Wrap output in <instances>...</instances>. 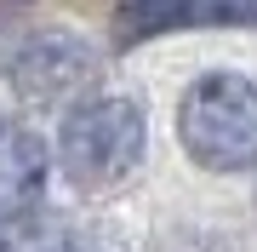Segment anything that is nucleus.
Instances as JSON below:
<instances>
[{
    "label": "nucleus",
    "mask_w": 257,
    "mask_h": 252,
    "mask_svg": "<svg viewBox=\"0 0 257 252\" xmlns=\"http://www.w3.org/2000/svg\"><path fill=\"white\" fill-rule=\"evenodd\" d=\"M177 138L206 172H246L257 160V86L234 69H211L177 103Z\"/></svg>",
    "instance_id": "1"
},
{
    "label": "nucleus",
    "mask_w": 257,
    "mask_h": 252,
    "mask_svg": "<svg viewBox=\"0 0 257 252\" xmlns=\"http://www.w3.org/2000/svg\"><path fill=\"white\" fill-rule=\"evenodd\" d=\"M143 109L132 98H92L80 109H69L63 132H57V155L63 172L86 189L120 184L132 166L143 160Z\"/></svg>",
    "instance_id": "2"
},
{
    "label": "nucleus",
    "mask_w": 257,
    "mask_h": 252,
    "mask_svg": "<svg viewBox=\"0 0 257 252\" xmlns=\"http://www.w3.org/2000/svg\"><path fill=\"white\" fill-rule=\"evenodd\" d=\"M6 75L18 86V98H29V103H63L97 75V52L80 35L52 29V35H29L6 57Z\"/></svg>",
    "instance_id": "3"
},
{
    "label": "nucleus",
    "mask_w": 257,
    "mask_h": 252,
    "mask_svg": "<svg viewBox=\"0 0 257 252\" xmlns=\"http://www.w3.org/2000/svg\"><path fill=\"white\" fill-rule=\"evenodd\" d=\"M46 172H52V155L40 143V132L0 121V224H18L40 206Z\"/></svg>",
    "instance_id": "4"
},
{
    "label": "nucleus",
    "mask_w": 257,
    "mask_h": 252,
    "mask_svg": "<svg viewBox=\"0 0 257 252\" xmlns=\"http://www.w3.org/2000/svg\"><path fill=\"white\" fill-rule=\"evenodd\" d=\"M166 29H194V0H120L114 12V46H138Z\"/></svg>",
    "instance_id": "5"
},
{
    "label": "nucleus",
    "mask_w": 257,
    "mask_h": 252,
    "mask_svg": "<svg viewBox=\"0 0 257 252\" xmlns=\"http://www.w3.org/2000/svg\"><path fill=\"white\" fill-rule=\"evenodd\" d=\"M200 23L257 29V0H194V29H200Z\"/></svg>",
    "instance_id": "6"
},
{
    "label": "nucleus",
    "mask_w": 257,
    "mask_h": 252,
    "mask_svg": "<svg viewBox=\"0 0 257 252\" xmlns=\"http://www.w3.org/2000/svg\"><path fill=\"white\" fill-rule=\"evenodd\" d=\"M0 252H6V241H0Z\"/></svg>",
    "instance_id": "7"
}]
</instances>
